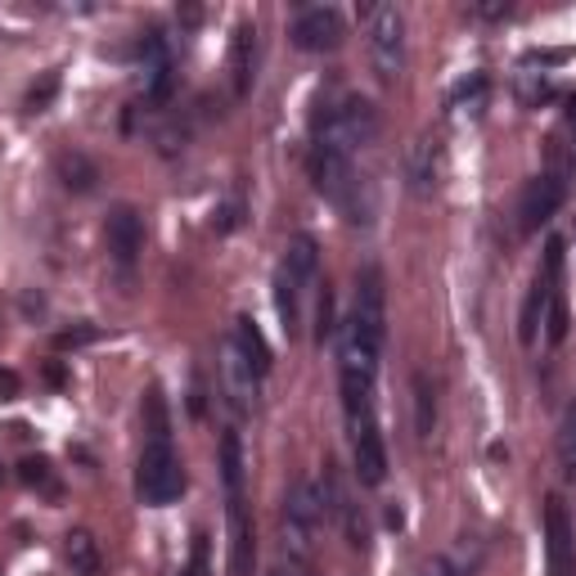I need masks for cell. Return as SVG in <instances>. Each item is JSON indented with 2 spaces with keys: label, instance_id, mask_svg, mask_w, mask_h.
Masks as SVG:
<instances>
[{
  "label": "cell",
  "instance_id": "23",
  "mask_svg": "<svg viewBox=\"0 0 576 576\" xmlns=\"http://www.w3.org/2000/svg\"><path fill=\"white\" fill-rule=\"evenodd\" d=\"M55 95H59V73H45L32 90H27V100H23V109L27 113H45V109H51V100H55Z\"/></svg>",
  "mask_w": 576,
  "mask_h": 576
},
{
  "label": "cell",
  "instance_id": "14",
  "mask_svg": "<svg viewBox=\"0 0 576 576\" xmlns=\"http://www.w3.org/2000/svg\"><path fill=\"white\" fill-rule=\"evenodd\" d=\"M352 455H356V477L365 487H383L388 477V446H383L378 423H365L352 432Z\"/></svg>",
  "mask_w": 576,
  "mask_h": 576
},
{
  "label": "cell",
  "instance_id": "36",
  "mask_svg": "<svg viewBox=\"0 0 576 576\" xmlns=\"http://www.w3.org/2000/svg\"><path fill=\"white\" fill-rule=\"evenodd\" d=\"M0 483H5V468H0Z\"/></svg>",
  "mask_w": 576,
  "mask_h": 576
},
{
  "label": "cell",
  "instance_id": "2",
  "mask_svg": "<svg viewBox=\"0 0 576 576\" xmlns=\"http://www.w3.org/2000/svg\"><path fill=\"white\" fill-rule=\"evenodd\" d=\"M320 270V244L315 234H293L284 248V262L275 270V311L284 320V333H298L302 329V293L315 284Z\"/></svg>",
  "mask_w": 576,
  "mask_h": 576
},
{
  "label": "cell",
  "instance_id": "9",
  "mask_svg": "<svg viewBox=\"0 0 576 576\" xmlns=\"http://www.w3.org/2000/svg\"><path fill=\"white\" fill-rule=\"evenodd\" d=\"M288 36H293L298 51L307 55H324V51H339L347 27H343V14L333 10V5H311L293 19V27H288Z\"/></svg>",
  "mask_w": 576,
  "mask_h": 576
},
{
  "label": "cell",
  "instance_id": "25",
  "mask_svg": "<svg viewBox=\"0 0 576 576\" xmlns=\"http://www.w3.org/2000/svg\"><path fill=\"white\" fill-rule=\"evenodd\" d=\"M180 576H212V550H208L203 532L195 536V545H189V563L180 567Z\"/></svg>",
  "mask_w": 576,
  "mask_h": 576
},
{
  "label": "cell",
  "instance_id": "19",
  "mask_svg": "<svg viewBox=\"0 0 576 576\" xmlns=\"http://www.w3.org/2000/svg\"><path fill=\"white\" fill-rule=\"evenodd\" d=\"M64 558L73 567V576H100L104 572V554H100V541H95L90 532H68L64 536Z\"/></svg>",
  "mask_w": 576,
  "mask_h": 576
},
{
  "label": "cell",
  "instance_id": "15",
  "mask_svg": "<svg viewBox=\"0 0 576 576\" xmlns=\"http://www.w3.org/2000/svg\"><path fill=\"white\" fill-rule=\"evenodd\" d=\"M257 55V27L253 23H239L234 36H230V81H234V95H248L253 90V59Z\"/></svg>",
  "mask_w": 576,
  "mask_h": 576
},
{
  "label": "cell",
  "instance_id": "22",
  "mask_svg": "<svg viewBox=\"0 0 576 576\" xmlns=\"http://www.w3.org/2000/svg\"><path fill=\"white\" fill-rule=\"evenodd\" d=\"M432 428H437V392H432L428 374H414V432L432 437Z\"/></svg>",
  "mask_w": 576,
  "mask_h": 576
},
{
  "label": "cell",
  "instance_id": "16",
  "mask_svg": "<svg viewBox=\"0 0 576 576\" xmlns=\"http://www.w3.org/2000/svg\"><path fill=\"white\" fill-rule=\"evenodd\" d=\"M230 343H234V352H239V356L248 361V369H253L257 378H266V374H270V343L262 339V329H257L248 315H239V320H234Z\"/></svg>",
  "mask_w": 576,
  "mask_h": 576
},
{
  "label": "cell",
  "instance_id": "5",
  "mask_svg": "<svg viewBox=\"0 0 576 576\" xmlns=\"http://www.w3.org/2000/svg\"><path fill=\"white\" fill-rule=\"evenodd\" d=\"M365 45L378 81H397L406 68V19L397 5H369L365 10Z\"/></svg>",
  "mask_w": 576,
  "mask_h": 576
},
{
  "label": "cell",
  "instance_id": "10",
  "mask_svg": "<svg viewBox=\"0 0 576 576\" xmlns=\"http://www.w3.org/2000/svg\"><path fill=\"white\" fill-rule=\"evenodd\" d=\"M545 567L550 576H576V532L558 496H550L545 505Z\"/></svg>",
  "mask_w": 576,
  "mask_h": 576
},
{
  "label": "cell",
  "instance_id": "29",
  "mask_svg": "<svg viewBox=\"0 0 576 576\" xmlns=\"http://www.w3.org/2000/svg\"><path fill=\"white\" fill-rule=\"evenodd\" d=\"M545 324H550V329H545V339H550V343H563V339H567V302H563V298H554Z\"/></svg>",
  "mask_w": 576,
  "mask_h": 576
},
{
  "label": "cell",
  "instance_id": "18",
  "mask_svg": "<svg viewBox=\"0 0 576 576\" xmlns=\"http://www.w3.org/2000/svg\"><path fill=\"white\" fill-rule=\"evenodd\" d=\"M406 176H410L414 195H432V185H437V140H414L410 144Z\"/></svg>",
  "mask_w": 576,
  "mask_h": 576
},
{
  "label": "cell",
  "instance_id": "12",
  "mask_svg": "<svg viewBox=\"0 0 576 576\" xmlns=\"http://www.w3.org/2000/svg\"><path fill=\"white\" fill-rule=\"evenodd\" d=\"M104 239H109L113 262H118L122 270H131L135 257H140V248H144V217H140L131 203H118V208L109 212V221H104Z\"/></svg>",
  "mask_w": 576,
  "mask_h": 576
},
{
  "label": "cell",
  "instance_id": "30",
  "mask_svg": "<svg viewBox=\"0 0 576 576\" xmlns=\"http://www.w3.org/2000/svg\"><path fill=\"white\" fill-rule=\"evenodd\" d=\"M95 339H100V329L81 324V329H64V333H55V347L68 352V347H86V343H95Z\"/></svg>",
  "mask_w": 576,
  "mask_h": 576
},
{
  "label": "cell",
  "instance_id": "6",
  "mask_svg": "<svg viewBox=\"0 0 576 576\" xmlns=\"http://www.w3.org/2000/svg\"><path fill=\"white\" fill-rule=\"evenodd\" d=\"M324 513L329 509H324L320 483H311V477L293 483V491H288V500H284V550L293 558H311V545H315Z\"/></svg>",
  "mask_w": 576,
  "mask_h": 576
},
{
  "label": "cell",
  "instance_id": "32",
  "mask_svg": "<svg viewBox=\"0 0 576 576\" xmlns=\"http://www.w3.org/2000/svg\"><path fill=\"white\" fill-rule=\"evenodd\" d=\"M14 397H19V374L0 369V401H14Z\"/></svg>",
  "mask_w": 576,
  "mask_h": 576
},
{
  "label": "cell",
  "instance_id": "21",
  "mask_svg": "<svg viewBox=\"0 0 576 576\" xmlns=\"http://www.w3.org/2000/svg\"><path fill=\"white\" fill-rule=\"evenodd\" d=\"M140 414H144V442H171V410H167L163 388H149V392H144Z\"/></svg>",
  "mask_w": 576,
  "mask_h": 576
},
{
  "label": "cell",
  "instance_id": "20",
  "mask_svg": "<svg viewBox=\"0 0 576 576\" xmlns=\"http://www.w3.org/2000/svg\"><path fill=\"white\" fill-rule=\"evenodd\" d=\"M59 180H64V189H73V195H90L95 189V180H100V167H95L81 149H64L59 154Z\"/></svg>",
  "mask_w": 576,
  "mask_h": 576
},
{
  "label": "cell",
  "instance_id": "35",
  "mask_svg": "<svg viewBox=\"0 0 576 576\" xmlns=\"http://www.w3.org/2000/svg\"><path fill=\"white\" fill-rule=\"evenodd\" d=\"M567 118H572V122H576V90H572V95H567Z\"/></svg>",
  "mask_w": 576,
  "mask_h": 576
},
{
  "label": "cell",
  "instance_id": "17",
  "mask_svg": "<svg viewBox=\"0 0 576 576\" xmlns=\"http://www.w3.org/2000/svg\"><path fill=\"white\" fill-rule=\"evenodd\" d=\"M217 459H221L225 500H239V496H244V473H248V464H244V442H239V432H234V428L221 432V451H217Z\"/></svg>",
  "mask_w": 576,
  "mask_h": 576
},
{
  "label": "cell",
  "instance_id": "3",
  "mask_svg": "<svg viewBox=\"0 0 576 576\" xmlns=\"http://www.w3.org/2000/svg\"><path fill=\"white\" fill-rule=\"evenodd\" d=\"M315 140L356 158L365 144L378 140V109L365 95H343L339 104H324V113H315Z\"/></svg>",
  "mask_w": 576,
  "mask_h": 576
},
{
  "label": "cell",
  "instance_id": "26",
  "mask_svg": "<svg viewBox=\"0 0 576 576\" xmlns=\"http://www.w3.org/2000/svg\"><path fill=\"white\" fill-rule=\"evenodd\" d=\"M483 100H487V81L483 77H473V81H464L455 90V109L459 113H477V109H483Z\"/></svg>",
  "mask_w": 576,
  "mask_h": 576
},
{
  "label": "cell",
  "instance_id": "1",
  "mask_svg": "<svg viewBox=\"0 0 576 576\" xmlns=\"http://www.w3.org/2000/svg\"><path fill=\"white\" fill-rule=\"evenodd\" d=\"M307 167H311L315 189H320V195H324L333 208H339L352 225H369V221H374V212H378L374 185H369L365 176H356V163H352L343 149H333V144L315 140Z\"/></svg>",
  "mask_w": 576,
  "mask_h": 576
},
{
  "label": "cell",
  "instance_id": "33",
  "mask_svg": "<svg viewBox=\"0 0 576 576\" xmlns=\"http://www.w3.org/2000/svg\"><path fill=\"white\" fill-rule=\"evenodd\" d=\"M513 5H473V19H509Z\"/></svg>",
  "mask_w": 576,
  "mask_h": 576
},
{
  "label": "cell",
  "instance_id": "34",
  "mask_svg": "<svg viewBox=\"0 0 576 576\" xmlns=\"http://www.w3.org/2000/svg\"><path fill=\"white\" fill-rule=\"evenodd\" d=\"M423 576H455V567L446 563V558H437V563H428V572Z\"/></svg>",
  "mask_w": 576,
  "mask_h": 576
},
{
  "label": "cell",
  "instance_id": "31",
  "mask_svg": "<svg viewBox=\"0 0 576 576\" xmlns=\"http://www.w3.org/2000/svg\"><path fill=\"white\" fill-rule=\"evenodd\" d=\"M518 95H522V104H541V100H550V86H545V81H536V73H522Z\"/></svg>",
  "mask_w": 576,
  "mask_h": 576
},
{
  "label": "cell",
  "instance_id": "13",
  "mask_svg": "<svg viewBox=\"0 0 576 576\" xmlns=\"http://www.w3.org/2000/svg\"><path fill=\"white\" fill-rule=\"evenodd\" d=\"M140 73H144V100L163 104L171 95L176 77H171V55H167V45H163L158 32H149V36H144V45H140Z\"/></svg>",
  "mask_w": 576,
  "mask_h": 576
},
{
  "label": "cell",
  "instance_id": "7",
  "mask_svg": "<svg viewBox=\"0 0 576 576\" xmlns=\"http://www.w3.org/2000/svg\"><path fill=\"white\" fill-rule=\"evenodd\" d=\"M558 270H563V239H550L545 244V270H536V279H532V293H527V302H522V315H518V339L532 347L536 343V333H541V324H545V315H550V307H554V298H558Z\"/></svg>",
  "mask_w": 576,
  "mask_h": 576
},
{
  "label": "cell",
  "instance_id": "37",
  "mask_svg": "<svg viewBox=\"0 0 576 576\" xmlns=\"http://www.w3.org/2000/svg\"><path fill=\"white\" fill-rule=\"evenodd\" d=\"M270 576H288V572H270Z\"/></svg>",
  "mask_w": 576,
  "mask_h": 576
},
{
  "label": "cell",
  "instance_id": "24",
  "mask_svg": "<svg viewBox=\"0 0 576 576\" xmlns=\"http://www.w3.org/2000/svg\"><path fill=\"white\" fill-rule=\"evenodd\" d=\"M333 333H339V324H333V293H329V284H324L320 298H315V343L324 347Z\"/></svg>",
  "mask_w": 576,
  "mask_h": 576
},
{
  "label": "cell",
  "instance_id": "28",
  "mask_svg": "<svg viewBox=\"0 0 576 576\" xmlns=\"http://www.w3.org/2000/svg\"><path fill=\"white\" fill-rule=\"evenodd\" d=\"M558 451H563V473H567V477H576V406L567 410V428H563V442H558Z\"/></svg>",
  "mask_w": 576,
  "mask_h": 576
},
{
  "label": "cell",
  "instance_id": "8",
  "mask_svg": "<svg viewBox=\"0 0 576 576\" xmlns=\"http://www.w3.org/2000/svg\"><path fill=\"white\" fill-rule=\"evenodd\" d=\"M563 199H567L563 176H554V171L532 176V180L522 185V195H518V230H522V234H536V230L563 208Z\"/></svg>",
  "mask_w": 576,
  "mask_h": 576
},
{
  "label": "cell",
  "instance_id": "27",
  "mask_svg": "<svg viewBox=\"0 0 576 576\" xmlns=\"http://www.w3.org/2000/svg\"><path fill=\"white\" fill-rule=\"evenodd\" d=\"M19 477L27 487H51V459H41V455H27L19 464Z\"/></svg>",
  "mask_w": 576,
  "mask_h": 576
},
{
  "label": "cell",
  "instance_id": "11",
  "mask_svg": "<svg viewBox=\"0 0 576 576\" xmlns=\"http://www.w3.org/2000/svg\"><path fill=\"white\" fill-rule=\"evenodd\" d=\"M225 522H230V576H253L257 567V532H253V513L248 500H225Z\"/></svg>",
  "mask_w": 576,
  "mask_h": 576
},
{
  "label": "cell",
  "instance_id": "4",
  "mask_svg": "<svg viewBox=\"0 0 576 576\" xmlns=\"http://www.w3.org/2000/svg\"><path fill=\"white\" fill-rule=\"evenodd\" d=\"M135 496L149 509H167L185 496V464L171 442H144L135 468Z\"/></svg>",
  "mask_w": 576,
  "mask_h": 576
}]
</instances>
